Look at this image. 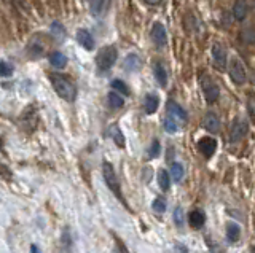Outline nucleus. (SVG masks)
Instances as JSON below:
<instances>
[{"mask_svg":"<svg viewBox=\"0 0 255 253\" xmlns=\"http://www.w3.org/2000/svg\"><path fill=\"white\" fill-rule=\"evenodd\" d=\"M159 107V97L157 94H153V92H150V94H147L145 99H144V110L147 115H153Z\"/></svg>","mask_w":255,"mask_h":253,"instance_id":"obj_15","label":"nucleus"},{"mask_svg":"<svg viewBox=\"0 0 255 253\" xmlns=\"http://www.w3.org/2000/svg\"><path fill=\"white\" fill-rule=\"evenodd\" d=\"M169 183H171L169 174H167L164 169H161L158 172V185H159V188L163 190V191H167V190H169Z\"/></svg>","mask_w":255,"mask_h":253,"instance_id":"obj_26","label":"nucleus"},{"mask_svg":"<svg viewBox=\"0 0 255 253\" xmlns=\"http://www.w3.org/2000/svg\"><path fill=\"white\" fill-rule=\"evenodd\" d=\"M198 150L199 153L203 156L206 158H211L214 153H216L217 150V142H216V139H212V137H203L201 141L198 142Z\"/></svg>","mask_w":255,"mask_h":253,"instance_id":"obj_10","label":"nucleus"},{"mask_svg":"<svg viewBox=\"0 0 255 253\" xmlns=\"http://www.w3.org/2000/svg\"><path fill=\"white\" fill-rule=\"evenodd\" d=\"M31 253H42V252H40L37 245H31Z\"/></svg>","mask_w":255,"mask_h":253,"instance_id":"obj_37","label":"nucleus"},{"mask_svg":"<svg viewBox=\"0 0 255 253\" xmlns=\"http://www.w3.org/2000/svg\"><path fill=\"white\" fill-rule=\"evenodd\" d=\"M77 42L80 46H83L86 51H93L95 50V37L91 35V32L88 29H78L77 30Z\"/></svg>","mask_w":255,"mask_h":253,"instance_id":"obj_9","label":"nucleus"},{"mask_svg":"<svg viewBox=\"0 0 255 253\" xmlns=\"http://www.w3.org/2000/svg\"><path fill=\"white\" fill-rule=\"evenodd\" d=\"M112 89L115 91V92H118L120 96H129L131 94V91H129V88H128V84L123 82V80H113L112 82Z\"/></svg>","mask_w":255,"mask_h":253,"instance_id":"obj_23","label":"nucleus"},{"mask_svg":"<svg viewBox=\"0 0 255 253\" xmlns=\"http://www.w3.org/2000/svg\"><path fill=\"white\" fill-rule=\"evenodd\" d=\"M171 175L174 178V182H180L184 178V168H182V164H179V163H174L171 166Z\"/></svg>","mask_w":255,"mask_h":253,"instance_id":"obj_27","label":"nucleus"},{"mask_svg":"<svg viewBox=\"0 0 255 253\" xmlns=\"http://www.w3.org/2000/svg\"><path fill=\"white\" fill-rule=\"evenodd\" d=\"M61 249H63L64 253H72L73 252V241H72V236H70V229H64V232H63Z\"/></svg>","mask_w":255,"mask_h":253,"instance_id":"obj_22","label":"nucleus"},{"mask_svg":"<svg viewBox=\"0 0 255 253\" xmlns=\"http://www.w3.org/2000/svg\"><path fill=\"white\" fill-rule=\"evenodd\" d=\"M43 51H45V46L42 43V40H40V42H37V40H32V42L29 43V53L33 57L43 56Z\"/></svg>","mask_w":255,"mask_h":253,"instance_id":"obj_25","label":"nucleus"},{"mask_svg":"<svg viewBox=\"0 0 255 253\" xmlns=\"http://www.w3.org/2000/svg\"><path fill=\"white\" fill-rule=\"evenodd\" d=\"M109 6H110V0H91L90 10L93 13V16L102 18L107 13V10H109Z\"/></svg>","mask_w":255,"mask_h":253,"instance_id":"obj_11","label":"nucleus"},{"mask_svg":"<svg viewBox=\"0 0 255 253\" xmlns=\"http://www.w3.org/2000/svg\"><path fill=\"white\" fill-rule=\"evenodd\" d=\"M164 129H166V132H169V134H176V132H177V123H176V119L171 118V116H167L164 119Z\"/></svg>","mask_w":255,"mask_h":253,"instance_id":"obj_29","label":"nucleus"},{"mask_svg":"<svg viewBox=\"0 0 255 253\" xmlns=\"http://www.w3.org/2000/svg\"><path fill=\"white\" fill-rule=\"evenodd\" d=\"M241 236V228L236 223H230L226 226V237L230 242H236Z\"/></svg>","mask_w":255,"mask_h":253,"instance_id":"obj_24","label":"nucleus"},{"mask_svg":"<svg viewBox=\"0 0 255 253\" xmlns=\"http://www.w3.org/2000/svg\"><path fill=\"white\" fill-rule=\"evenodd\" d=\"M113 241H115V245H117V253H129V250L126 249V245L117 234H113Z\"/></svg>","mask_w":255,"mask_h":253,"instance_id":"obj_33","label":"nucleus"},{"mask_svg":"<svg viewBox=\"0 0 255 253\" xmlns=\"http://www.w3.org/2000/svg\"><path fill=\"white\" fill-rule=\"evenodd\" d=\"M212 61L217 70H225L226 64H228V56H226V50L223 48L222 43L212 45Z\"/></svg>","mask_w":255,"mask_h":253,"instance_id":"obj_6","label":"nucleus"},{"mask_svg":"<svg viewBox=\"0 0 255 253\" xmlns=\"http://www.w3.org/2000/svg\"><path fill=\"white\" fill-rule=\"evenodd\" d=\"M118 59V50L117 46L113 45H107L102 50H99L97 56H96V65L100 72H107L110 70L113 65H115Z\"/></svg>","mask_w":255,"mask_h":253,"instance_id":"obj_2","label":"nucleus"},{"mask_svg":"<svg viewBox=\"0 0 255 253\" xmlns=\"http://www.w3.org/2000/svg\"><path fill=\"white\" fill-rule=\"evenodd\" d=\"M174 222H176L177 226H182L184 225V212L180 207L176 209V212H174Z\"/></svg>","mask_w":255,"mask_h":253,"instance_id":"obj_34","label":"nucleus"},{"mask_svg":"<svg viewBox=\"0 0 255 253\" xmlns=\"http://www.w3.org/2000/svg\"><path fill=\"white\" fill-rule=\"evenodd\" d=\"M246 134H247V123L243 121V119H234L230 132V142L236 143L239 141H243Z\"/></svg>","mask_w":255,"mask_h":253,"instance_id":"obj_8","label":"nucleus"},{"mask_svg":"<svg viewBox=\"0 0 255 253\" xmlns=\"http://www.w3.org/2000/svg\"><path fill=\"white\" fill-rule=\"evenodd\" d=\"M102 175H104V180H105L107 186H109V190L126 205L125 197H123V193H122V188H120L118 178H117V174H115V169H113V166L109 161H104L102 163Z\"/></svg>","mask_w":255,"mask_h":253,"instance_id":"obj_3","label":"nucleus"},{"mask_svg":"<svg viewBox=\"0 0 255 253\" xmlns=\"http://www.w3.org/2000/svg\"><path fill=\"white\" fill-rule=\"evenodd\" d=\"M243 40H244V43H254V40H255V37H254V29L252 28H247V29H244L243 30Z\"/></svg>","mask_w":255,"mask_h":253,"instance_id":"obj_31","label":"nucleus"},{"mask_svg":"<svg viewBox=\"0 0 255 253\" xmlns=\"http://www.w3.org/2000/svg\"><path fill=\"white\" fill-rule=\"evenodd\" d=\"M152 209L157 212V214H164L166 212V201L163 197H157L152 204Z\"/></svg>","mask_w":255,"mask_h":253,"instance_id":"obj_28","label":"nucleus"},{"mask_svg":"<svg viewBox=\"0 0 255 253\" xmlns=\"http://www.w3.org/2000/svg\"><path fill=\"white\" fill-rule=\"evenodd\" d=\"M228 75L234 84H244L247 82V72L244 62L238 57H231L230 65H228Z\"/></svg>","mask_w":255,"mask_h":253,"instance_id":"obj_5","label":"nucleus"},{"mask_svg":"<svg viewBox=\"0 0 255 253\" xmlns=\"http://www.w3.org/2000/svg\"><path fill=\"white\" fill-rule=\"evenodd\" d=\"M158 155H159V142L153 141L152 145H150V148H149V158L153 159V158H157Z\"/></svg>","mask_w":255,"mask_h":253,"instance_id":"obj_32","label":"nucleus"},{"mask_svg":"<svg viewBox=\"0 0 255 253\" xmlns=\"http://www.w3.org/2000/svg\"><path fill=\"white\" fill-rule=\"evenodd\" d=\"M153 75H155V80L158 82V84L161 88H166L167 84V72H166V67L163 65V62H155L153 64Z\"/></svg>","mask_w":255,"mask_h":253,"instance_id":"obj_14","label":"nucleus"},{"mask_svg":"<svg viewBox=\"0 0 255 253\" xmlns=\"http://www.w3.org/2000/svg\"><path fill=\"white\" fill-rule=\"evenodd\" d=\"M150 38L155 46L158 48H163V46L167 43V32L166 28L163 26V23H155L150 29Z\"/></svg>","mask_w":255,"mask_h":253,"instance_id":"obj_7","label":"nucleus"},{"mask_svg":"<svg viewBox=\"0 0 255 253\" xmlns=\"http://www.w3.org/2000/svg\"><path fill=\"white\" fill-rule=\"evenodd\" d=\"M203 126L206 128V131L216 134V132H219V129H220V119L214 112H209V113H206V116L203 119Z\"/></svg>","mask_w":255,"mask_h":253,"instance_id":"obj_13","label":"nucleus"},{"mask_svg":"<svg viewBox=\"0 0 255 253\" xmlns=\"http://www.w3.org/2000/svg\"><path fill=\"white\" fill-rule=\"evenodd\" d=\"M249 13V3L247 0H236L233 5V16L236 21H244Z\"/></svg>","mask_w":255,"mask_h":253,"instance_id":"obj_12","label":"nucleus"},{"mask_svg":"<svg viewBox=\"0 0 255 253\" xmlns=\"http://www.w3.org/2000/svg\"><path fill=\"white\" fill-rule=\"evenodd\" d=\"M50 64L56 69H63L67 65V57H65V55H63V53L53 51L50 55Z\"/></svg>","mask_w":255,"mask_h":253,"instance_id":"obj_19","label":"nucleus"},{"mask_svg":"<svg viewBox=\"0 0 255 253\" xmlns=\"http://www.w3.org/2000/svg\"><path fill=\"white\" fill-rule=\"evenodd\" d=\"M144 2H145L147 5H159L161 0H144Z\"/></svg>","mask_w":255,"mask_h":253,"instance_id":"obj_35","label":"nucleus"},{"mask_svg":"<svg viewBox=\"0 0 255 253\" xmlns=\"http://www.w3.org/2000/svg\"><path fill=\"white\" fill-rule=\"evenodd\" d=\"M249 113H251V118H254V102H252V99L249 101Z\"/></svg>","mask_w":255,"mask_h":253,"instance_id":"obj_36","label":"nucleus"},{"mask_svg":"<svg viewBox=\"0 0 255 253\" xmlns=\"http://www.w3.org/2000/svg\"><path fill=\"white\" fill-rule=\"evenodd\" d=\"M199 78H201L199 80L201 89H203V94H204L206 102H209V104L217 102L219 97H220V89H219L217 83L214 82V80L209 75H207V73H201Z\"/></svg>","mask_w":255,"mask_h":253,"instance_id":"obj_4","label":"nucleus"},{"mask_svg":"<svg viewBox=\"0 0 255 253\" xmlns=\"http://www.w3.org/2000/svg\"><path fill=\"white\" fill-rule=\"evenodd\" d=\"M123 67L126 72H137V70H140V67H142V61H140V57L137 55L131 53V55L126 56Z\"/></svg>","mask_w":255,"mask_h":253,"instance_id":"obj_16","label":"nucleus"},{"mask_svg":"<svg viewBox=\"0 0 255 253\" xmlns=\"http://www.w3.org/2000/svg\"><path fill=\"white\" fill-rule=\"evenodd\" d=\"M189 222H190V226L194 229H201L203 228V225L206 222V215H204V212H201V210H193L190 217H189Z\"/></svg>","mask_w":255,"mask_h":253,"instance_id":"obj_18","label":"nucleus"},{"mask_svg":"<svg viewBox=\"0 0 255 253\" xmlns=\"http://www.w3.org/2000/svg\"><path fill=\"white\" fill-rule=\"evenodd\" d=\"M107 101H109L110 109H113V110L122 109L123 105H125V99L120 96L118 92H115V91H110L109 92V96H107Z\"/></svg>","mask_w":255,"mask_h":253,"instance_id":"obj_20","label":"nucleus"},{"mask_svg":"<svg viewBox=\"0 0 255 253\" xmlns=\"http://www.w3.org/2000/svg\"><path fill=\"white\" fill-rule=\"evenodd\" d=\"M110 137H112V141L117 143V146H120V148H125V143H126L125 136H123L122 129H120L117 124H113L110 128Z\"/></svg>","mask_w":255,"mask_h":253,"instance_id":"obj_21","label":"nucleus"},{"mask_svg":"<svg viewBox=\"0 0 255 253\" xmlns=\"http://www.w3.org/2000/svg\"><path fill=\"white\" fill-rule=\"evenodd\" d=\"M13 73V67L5 61H0V77H10Z\"/></svg>","mask_w":255,"mask_h":253,"instance_id":"obj_30","label":"nucleus"},{"mask_svg":"<svg viewBox=\"0 0 255 253\" xmlns=\"http://www.w3.org/2000/svg\"><path fill=\"white\" fill-rule=\"evenodd\" d=\"M167 110H169V116L171 118H176V119H180L182 123H187V119H189V115H187V112L180 107L179 104L176 102H169L167 104Z\"/></svg>","mask_w":255,"mask_h":253,"instance_id":"obj_17","label":"nucleus"},{"mask_svg":"<svg viewBox=\"0 0 255 253\" xmlns=\"http://www.w3.org/2000/svg\"><path fill=\"white\" fill-rule=\"evenodd\" d=\"M50 82L55 88L56 94L64 99L67 102H73L77 97V86L72 82L69 77L63 75V73H51L50 75Z\"/></svg>","mask_w":255,"mask_h":253,"instance_id":"obj_1","label":"nucleus"}]
</instances>
